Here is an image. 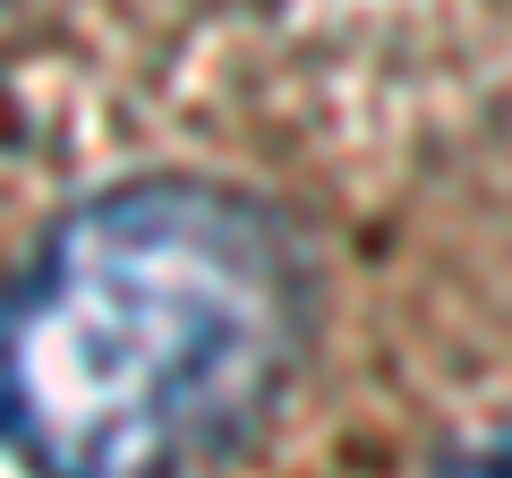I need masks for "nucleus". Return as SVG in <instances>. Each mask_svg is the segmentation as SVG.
Listing matches in <instances>:
<instances>
[{"label":"nucleus","mask_w":512,"mask_h":478,"mask_svg":"<svg viewBox=\"0 0 512 478\" xmlns=\"http://www.w3.org/2000/svg\"><path fill=\"white\" fill-rule=\"evenodd\" d=\"M308 333L316 265L282 205L120 180L0 291V453L35 478H197L265 427Z\"/></svg>","instance_id":"nucleus-1"},{"label":"nucleus","mask_w":512,"mask_h":478,"mask_svg":"<svg viewBox=\"0 0 512 478\" xmlns=\"http://www.w3.org/2000/svg\"><path fill=\"white\" fill-rule=\"evenodd\" d=\"M436 478H512V419L495 427V436H478V444H461V453L444 461Z\"/></svg>","instance_id":"nucleus-2"}]
</instances>
